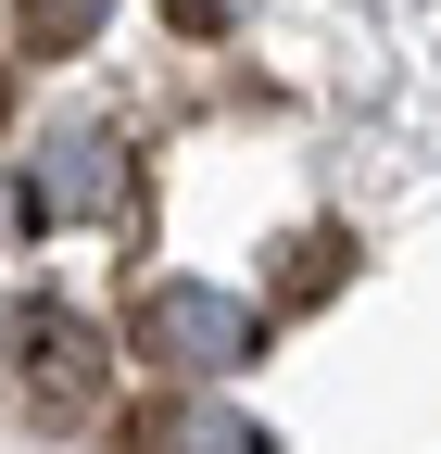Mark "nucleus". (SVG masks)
Instances as JSON below:
<instances>
[{"mask_svg":"<svg viewBox=\"0 0 441 454\" xmlns=\"http://www.w3.org/2000/svg\"><path fill=\"white\" fill-rule=\"evenodd\" d=\"M114 0H13V26H26V51H76Z\"/></svg>","mask_w":441,"mask_h":454,"instance_id":"39448f33","label":"nucleus"},{"mask_svg":"<svg viewBox=\"0 0 441 454\" xmlns=\"http://www.w3.org/2000/svg\"><path fill=\"white\" fill-rule=\"evenodd\" d=\"M114 190H127V139L76 127V139H50V164L26 177V215H101Z\"/></svg>","mask_w":441,"mask_h":454,"instance_id":"f03ea898","label":"nucleus"},{"mask_svg":"<svg viewBox=\"0 0 441 454\" xmlns=\"http://www.w3.org/2000/svg\"><path fill=\"white\" fill-rule=\"evenodd\" d=\"M139 354L177 379H228L265 354V316L240 291H214V278H164V291H139Z\"/></svg>","mask_w":441,"mask_h":454,"instance_id":"f257e3e1","label":"nucleus"},{"mask_svg":"<svg viewBox=\"0 0 441 454\" xmlns=\"http://www.w3.org/2000/svg\"><path fill=\"white\" fill-rule=\"evenodd\" d=\"M26 354H38V391H50V404L89 391V328L76 316H26Z\"/></svg>","mask_w":441,"mask_h":454,"instance_id":"20e7f679","label":"nucleus"},{"mask_svg":"<svg viewBox=\"0 0 441 454\" xmlns=\"http://www.w3.org/2000/svg\"><path fill=\"white\" fill-rule=\"evenodd\" d=\"M127 454H278V442L240 429V417H214V404H164V417H139Z\"/></svg>","mask_w":441,"mask_h":454,"instance_id":"7ed1b4c3","label":"nucleus"}]
</instances>
